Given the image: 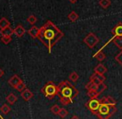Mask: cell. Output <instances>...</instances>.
<instances>
[{
    "mask_svg": "<svg viewBox=\"0 0 122 119\" xmlns=\"http://www.w3.org/2000/svg\"><path fill=\"white\" fill-rule=\"evenodd\" d=\"M63 37V32L58 29L51 21L49 20L39 29L38 38L47 48L49 52L50 53L53 47Z\"/></svg>",
    "mask_w": 122,
    "mask_h": 119,
    "instance_id": "6da1fadb",
    "label": "cell"
},
{
    "mask_svg": "<svg viewBox=\"0 0 122 119\" xmlns=\"http://www.w3.org/2000/svg\"><path fill=\"white\" fill-rule=\"evenodd\" d=\"M79 91L70 81H63L58 85V94L59 101L66 106L72 103L74 99L78 96Z\"/></svg>",
    "mask_w": 122,
    "mask_h": 119,
    "instance_id": "7a4b0ae2",
    "label": "cell"
},
{
    "mask_svg": "<svg viewBox=\"0 0 122 119\" xmlns=\"http://www.w3.org/2000/svg\"><path fill=\"white\" fill-rule=\"evenodd\" d=\"M116 112V106L109 105L107 103H100L95 115L100 119H110Z\"/></svg>",
    "mask_w": 122,
    "mask_h": 119,
    "instance_id": "3957f363",
    "label": "cell"
},
{
    "mask_svg": "<svg viewBox=\"0 0 122 119\" xmlns=\"http://www.w3.org/2000/svg\"><path fill=\"white\" fill-rule=\"evenodd\" d=\"M41 92L47 98L53 99L58 94V86H56L53 82H48L41 89Z\"/></svg>",
    "mask_w": 122,
    "mask_h": 119,
    "instance_id": "277c9868",
    "label": "cell"
},
{
    "mask_svg": "<svg viewBox=\"0 0 122 119\" xmlns=\"http://www.w3.org/2000/svg\"><path fill=\"white\" fill-rule=\"evenodd\" d=\"M83 41L90 48H93L100 42V39H99V38L97 37L94 33H90L84 38Z\"/></svg>",
    "mask_w": 122,
    "mask_h": 119,
    "instance_id": "5b68a950",
    "label": "cell"
},
{
    "mask_svg": "<svg viewBox=\"0 0 122 119\" xmlns=\"http://www.w3.org/2000/svg\"><path fill=\"white\" fill-rule=\"evenodd\" d=\"M100 105V102L98 98H91L85 103V107L90 111L93 114L96 113L97 110L99 109V107Z\"/></svg>",
    "mask_w": 122,
    "mask_h": 119,
    "instance_id": "8992f818",
    "label": "cell"
},
{
    "mask_svg": "<svg viewBox=\"0 0 122 119\" xmlns=\"http://www.w3.org/2000/svg\"><path fill=\"white\" fill-rule=\"evenodd\" d=\"M105 77L104 75H101V74H98V73H94L93 75L90 77V81H91L95 85H100V83H103L105 81Z\"/></svg>",
    "mask_w": 122,
    "mask_h": 119,
    "instance_id": "52a82bcc",
    "label": "cell"
},
{
    "mask_svg": "<svg viewBox=\"0 0 122 119\" xmlns=\"http://www.w3.org/2000/svg\"><path fill=\"white\" fill-rule=\"evenodd\" d=\"M111 33L114 37H122V23H118L112 29Z\"/></svg>",
    "mask_w": 122,
    "mask_h": 119,
    "instance_id": "ba28073f",
    "label": "cell"
},
{
    "mask_svg": "<svg viewBox=\"0 0 122 119\" xmlns=\"http://www.w3.org/2000/svg\"><path fill=\"white\" fill-rule=\"evenodd\" d=\"M22 82V80H21V78L19 77L18 75H14L12 77H11L10 79L9 80V84L12 87H14V88H15L16 87H17L18 85H19L20 82Z\"/></svg>",
    "mask_w": 122,
    "mask_h": 119,
    "instance_id": "9c48e42d",
    "label": "cell"
},
{
    "mask_svg": "<svg viewBox=\"0 0 122 119\" xmlns=\"http://www.w3.org/2000/svg\"><path fill=\"white\" fill-rule=\"evenodd\" d=\"M21 97H22V98L24 99V101L27 102V101H29L34 97V94H33V92H31L29 89L26 88V89H24L23 92H21Z\"/></svg>",
    "mask_w": 122,
    "mask_h": 119,
    "instance_id": "30bf717a",
    "label": "cell"
},
{
    "mask_svg": "<svg viewBox=\"0 0 122 119\" xmlns=\"http://www.w3.org/2000/svg\"><path fill=\"white\" fill-rule=\"evenodd\" d=\"M100 103H107L109 105H112V106H116V102L115 100L110 96H107V97H103L100 100Z\"/></svg>",
    "mask_w": 122,
    "mask_h": 119,
    "instance_id": "8fae6325",
    "label": "cell"
},
{
    "mask_svg": "<svg viewBox=\"0 0 122 119\" xmlns=\"http://www.w3.org/2000/svg\"><path fill=\"white\" fill-rule=\"evenodd\" d=\"M26 30L22 25H18L15 29H14V34H15L18 38H22L24 35Z\"/></svg>",
    "mask_w": 122,
    "mask_h": 119,
    "instance_id": "7c38bea8",
    "label": "cell"
},
{
    "mask_svg": "<svg viewBox=\"0 0 122 119\" xmlns=\"http://www.w3.org/2000/svg\"><path fill=\"white\" fill-rule=\"evenodd\" d=\"M94 71H95V73H98V74H101V75H104V74H105V72H107V68L105 67V66L103 65V64L100 63V64H98V65H97L96 67H95Z\"/></svg>",
    "mask_w": 122,
    "mask_h": 119,
    "instance_id": "4fadbf2b",
    "label": "cell"
},
{
    "mask_svg": "<svg viewBox=\"0 0 122 119\" xmlns=\"http://www.w3.org/2000/svg\"><path fill=\"white\" fill-rule=\"evenodd\" d=\"M28 33H29L33 38H38V36H39V29L37 27H35V26H33L30 29L28 30Z\"/></svg>",
    "mask_w": 122,
    "mask_h": 119,
    "instance_id": "5bb4252c",
    "label": "cell"
},
{
    "mask_svg": "<svg viewBox=\"0 0 122 119\" xmlns=\"http://www.w3.org/2000/svg\"><path fill=\"white\" fill-rule=\"evenodd\" d=\"M0 33L2 36H12L14 34V29H12L9 27H7L4 29H1L0 30Z\"/></svg>",
    "mask_w": 122,
    "mask_h": 119,
    "instance_id": "9a60e30c",
    "label": "cell"
},
{
    "mask_svg": "<svg viewBox=\"0 0 122 119\" xmlns=\"http://www.w3.org/2000/svg\"><path fill=\"white\" fill-rule=\"evenodd\" d=\"M6 100H7V102H9V104L13 105V104H14L16 102H17L18 97H16V96L14 95V93H9V95L6 97Z\"/></svg>",
    "mask_w": 122,
    "mask_h": 119,
    "instance_id": "2e32d148",
    "label": "cell"
},
{
    "mask_svg": "<svg viewBox=\"0 0 122 119\" xmlns=\"http://www.w3.org/2000/svg\"><path fill=\"white\" fill-rule=\"evenodd\" d=\"M10 26V22L6 18H2L0 19V29H4Z\"/></svg>",
    "mask_w": 122,
    "mask_h": 119,
    "instance_id": "e0dca14e",
    "label": "cell"
},
{
    "mask_svg": "<svg viewBox=\"0 0 122 119\" xmlns=\"http://www.w3.org/2000/svg\"><path fill=\"white\" fill-rule=\"evenodd\" d=\"M112 41L119 49L122 50V37H115Z\"/></svg>",
    "mask_w": 122,
    "mask_h": 119,
    "instance_id": "ac0fdd59",
    "label": "cell"
},
{
    "mask_svg": "<svg viewBox=\"0 0 122 119\" xmlns=\"http://www.w3.org/2000/svg\"><path fill=\"white\" fill-rule=\"evenodd\" d=\"M99 4H100V6L102 8V9H106L110 6L111 2H110V0H100Z\"/></svg>",
    "mask_w": 122,
    "mask_h": 119,
    "instance_id": "d6986e66",
    "label": "cell"
},
{
    "mask_svg": "<svg viewBox=\"0 0 122 119\" xmlns=\"http://www.w3.org/2000/svg\"><path fill=\"white\" fill-rule=\"evenodd\" d=\"M100 95V94L96 90H89L88 92H87V96H88L90 99L91 98H98V97Z\"/></svg>",
    "mask_w": 122,
    "mask_h": 119,
    "instance_id": "ffe728a7",
    "label": "cell"
},
{
    "mask_svg": "<svg viewBox=\"0 0 122 119\" xmlns=\"http://www.w3.org/2000/svg\"><path fill=\"white\" fill-rule=\"evenodd\" d=\"M78 19H79V15L75 12V11H72V12L68 15V19L72 23L77 21L78 20Z\"/></svg>",
    "mask_w": 122,
    "mask_h": 119,
    "instance_id": "44dd1931",
    "label": "cell"
},
{
    "mask_svg": "<svg viewBox=\"0 0 122 119\" xmlns=\"http://www.w3.org/2000/svg\"><path fill=\"white\" fill-rule=\"evenodd\" d=\"M95 57L98 61L102 62V61H104L105 59L106 56H105V52H102V51H99V52H97V54H95Z\"/></svg>",
    "mask_w": 122,
    "mask_h": 119,
    "instance_id": "7402d4cb",
    "label": "cell"
},
{
    "mask_svg": "<svg viewBox=\"0 0 122 119\" xmlns=\"http://www.w3.org/2000/svg\"><path fill=\"white\" fill-rule=\"evenodd\" d=\"M0 111H1V112H2L3 114L6 115V114H8L9 112H10L11 108L9 105H7V104H3L2 107H0Z\"/></svg>",
    "mask_w": 122,
    "mask_h": 119,
    "instance_id": "603a6c76",
    "label": "cell"
},
{
    "mask_svg": "<svg viewBox=\"0 0 122 119\" xmlns=\"http://www.w3.org/2000/svg\"><path fill=\"white\" fill-rule=\"evenodd\" d=\"M79 77H80V76H79V74L77 73L76 72H72L70 74V76H69V78H70V80L71 81V82H75L78 81Z\"/></svg>",
    "mask_w": 122,
    "mask_h": 119,
    "instance_id": "cb8c5ba5",
    "label": "cell"
},
{
    "mask_svg": "<svg viewBox=\"0 0 122 119\" xmlns=\"http://www.w3.org/2000/svg\"><path fill=\"white\" fill-rule=\"evenodd\" d=\"M106 88H107V86L105 85V83H100V85H98L97 86V89H96V91L99 92L100 94H101L102 92H104V91H105L106 90Z\"/></svg>",
    "mask_w": 122,
    "mask_h": 119,
    "instance_id": "d4e9b609",
    "label": "cell"
},
{
    "mask_svg": "<svg viewBox=\"0 0 122 119\" xmlns=\"http://www.w3.org/2000/svg\"><path fill=\"white\" fill-rule=\"evenodd\" d=\"M85 88H86L88 91L89 90H96V89H97V85L94 84L91 81H90V82H89L88 83L85 85Z\"/></svg>",
    "mask_w": 122,
    "mask_h": 119,
    "instance_id": "484cf974",
    "label": "cell"
},
{
    "mask_svg": "<svg viewBox=\"0 0 122 119\" xmlns=\"http://www.w3.org/2000/svg\"><path fill=\"white\" fill-rule=\"evenodd\" d=\"M68 114H69V112H68V111H67L66 109H65V108H60V110H59L58 115H59L61 118H65V117H67V115H68Z\"/></svg>",
    "mask_w": 122,
    "mask_h": 119,
    "instance_id": "4316f807",
    "label": "cell"
},
{
    "mask_svg": "<svg viewBox=\"0 0 122 119\" xmlns=\"http://www.w3.org/2000/svg\"><path fill=\"white\" fill-rule=\"evenodd\" d=\"M1 41L4 44H9L12 41V38H11V36H2L1 37Z\"/></svg>",
    "mask_w": 122,
    "mask_h": 119,
    "instance_id": "83f0119b",
    "label": "cell"
},
{
    "mask_svg": "<svg viewBox=\"0 0 122 119\" xmlns=\"http://www.w3.org/2000/svg\"><path fill=\"white\" fill-rule=\"evenodd\" d=\"M15 89L17 91H19V92H23L24 89H26V85L24 84V82L22 81V82H21L20 83H19V85L15 87Z\"/></svg>",
    "mask_w": 122,
    "mask_h": 119,
    "instance_id": "f1b7e54d",
    "label": "cell"
},
{
    "mask_svg": "<svg viewBox=\"0 0 122 119\" xmlns=\"http://www.w3.org/2000/svg\"><path fill=\"white\" fill-rule=\"evenodd\" d=\"M59 110H60V107H59L58 105H54L50 108L51 112H52V113H54V115H58V113H59Z\"/></svg>",
    "mask_w": 122,
    "mask_h": 119,
    "instance_id": "f546056e",
    "label": "cell"
},
{
    "mask_svg": "<svg viewBox=\"0 0 122 119\" xmlns=\"http://www.w3.org/2000/svg\"><path fill=\"white\" fill-rule=\"evenodd\" d=\"M115 59L118 62V63L120 64V66H122V50L117 54L115 57Z\"/></svg>",
    "mask_w": 122,
    "mask_h": 119,
    "instance_id": "4dcf8cb0",
    "label": "cell"
},
{
    "mask_svg": "<svg viewBox=\"0 0 122 119\" xmlns=\"http://www.w3.org/2000/svg\"><path fill=\"white\" fill-rule=\"evenodd\" d=\"M27 20H28V22H29V24H32V25H34V24L37 22V18H36L34 15H30L29 18H28Z\"/></svg>",
    "mask_w": 122,
    "mask_h": 119,
    "instance_id": "1f68e13d",
    "label": "cell"
},
{
    "mask_svg": "<svg viewBox=\"0 0 122 119\" xmlns=\"http://www.w3.org/2000/svg\"><path fill=\"white\" fill-rule=\"evenodd\" d=\"M4 71L0 68V77H2L3 76H4Z\"/></svg>",
    "mask_w": 122,
    "mask_h": 119,
    "instance_id": "d6a6232c",
    "label": "cell"
},
{
    "mask_svg": "<svg viewBox=\"0 0 122 119\" xmlns=\"http://www.w3.org/2000/svg\"><path fill=\"white\" fill-rule=\"evenodd\" d=\"M70 119H80V117H79L78 116H76V115H74Z\"/></svg>",
    "mask_w": 122,
    "mask_h": 119,
    "instance_id": "836d02e7",
    "label": "cell"
},
{
    "mask_svg": "<svg viewBox=\"0 0 122 119\" xmlns=\"http://www.w3.org/2000/svg\"><path fill=\"white\" fill-rule=\"evenodd\" d=\"M69 1H70L71 4H75V3H76L78 0H69Z\"/></svg>",
    "mask_w": 122,
    "mask_h": 119,
    "instance_id": "e575fe53",
    "label": "cell"
}]
</instances>
